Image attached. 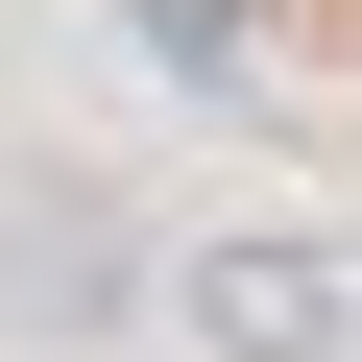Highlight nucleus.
Here are the masks:
<instances>
[{
    "mask_svg": "<svg viewBox=\"0 0 362 362\" xmlns=\"http://www.w3.org/2000/svg\"><path fill=\"white\" fill-rule=\"evenodd\" d=\"M121 314H145V218L121 194H73V169L0 194V338H121Z\"/></svg>",
    "mask_w": 362,
    "mask_h": 362,
    "instance_id": "1",
    "label": "nucleus"
},
{
    "mask_svg": "<svg viewBox=\"0 0 362 362\" xmlns=\"http://www.w3.org/2000/svg\"><path fill=\"white\" fill-rule=\"evenodd\" d=\"M194 338H218V362H338V290H314V266H242V242H218V266H194Z\"/></svg>",
    "mask_w": 362,
    "mask_h": 362,
    "instance_id": "2",
    "label": "nucleus"
}]
</instances>
